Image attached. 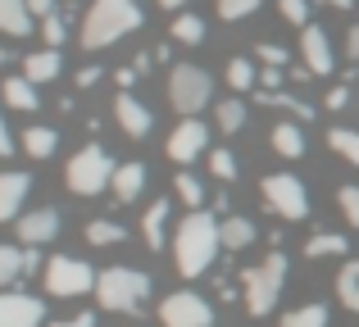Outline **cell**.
<instances>
[{"mask_svg": "<svg viewBox=\"0 0 359 327\" xmlns=\"http://www.w3.org/2000/svg\"><path fill=\"white\" fill-rule=\"evenodd\" d=\"M223 237H219V218L205 209H191L182 223H177V237H173V259H177V273L182 277H205L219 255Z\"/></svg>", "mask_w": 359, "mask_h": 327, "instance_id": "1", "label": "cell"}, {"mask_svg": "<svg viewBox=\"0 0 359 327\" xmlns=\"http://www.w3.org/2000/svg\"><path fill=\"white\" fill-rule=\"evenodd\" d=\"M137 27H141L137 0H91L87 18H82V36H78V41L87 46V50H105V46H114L118 36L137 32Z\"/></svg>", "mask_w": 359, "mask_h": 327, "instance_id": "2", "label": "cell"}, {"mask_svg": "<svg viewBox=\"0 0 359 327\" xmlns=\"http://www.w3.org/2000/svg\"><path fill=\"white\" fill-rule=\"evenodd\" d=\"M282 282H287V255H282V250L264 255V264L245 268V277H241L245 314H255V319L273 314V305H278V295H282Z\"/></svg>", "mask_w": 359, "mask_h": 327, "instance_id": "3", "label": "cell"}, {"mask_svg": "<svg viewBox=\"0 0 359 327\" xmlns=\"http://www.w3.org/2000/svg\"><path fill=\"white\" fill-rule=\"evenodd\" d=\"M146 291H150V277L137 273V268H105L96 277V300L109 314H137Z\"/></svg>", "mask_w": 359, "mask_h": 327, "instance_id": "4", "label": "cell"}, {"mask_svg": "<svg viewBox=\"0 0 359 327\" xmlns=\"http://www.w3.org/2000/svg\"><path fill=\"white\" fill-rule=\"evenodd\" d=\"M118 168L109 164L105 146H82L78 155L69 160V168H64V182H69L73 195H100L109 182H114Z\"/></svg>", "mask_w": 359, "mask_h": 327, "instance_id": "5", "label": "cell"}, {"mask_svg": "<svg viewBox=\"0 0 359 327\" xmlns=\"http://www.w3.org/2000/svg\"><path fill=\"white\" fill-rule=\"evenodd\" d=\"M210 96H214V82L201 64H177V69L168 73V100H173V109L182 118H196L210 105Z\"/></svg>", "mask_w": 359, "mask_h": 327, "instance_id": "6", "label": "cell"}, {"mask_svg": "<svg viewBox=\"0 0 359 327\" xmlns=\"http://www.w3.org/2000/svg\"><path fill=\"white\" fill-rule=\"evenodd\" d=\"M264 200H269V209L282 223H305L309 218V195H305V182L296 173H269L264 177Z\"/></svg>", "mask_w": 359, "mask_h": 327, "instance_id": "7", "label": "cell"}, {"mask_svg": "<svg viewBox=\"0 0 359 327\" xmlns=\"http://www.w3.org/2000/svg\"><path fill=\"white\" fill-rule=\"evenodd\" d=\"M96 277L100 273H91V264H82L73 255H55L46 264V291L60 295V300H78V295L96 291Z\"/></svg>", "mask_w": 359, "mask_h": 327, "instance_id": "8", "label": "cell"}, {"mask_svg": "<svg viewBox=\"0 0 359 327\" xmlns=\"http://www.w3.org/2000/svg\"><path fill=\"white\" fill-rule=\"evenodd\" d=\"M159 323L164 327H214V309L196 291H177L159 305Z\"/></svg>", "mask_w": 359, "mask_h": 327, "instance_id": "9", "label": "cell"}, {"mask_svg": "<svg viewBox=\"0 0 359 327\" xmlns=\"http://www.w3.org/2000/svg\"><path fill=\"white\" fill-rule=\"evenodd\" d=\"M205 146H210V127L201 123V118H182V123L168 132V160L173 164H191V160H201L205 155Z\"/></svg>", "mask_w": 359, "mask_h": 327, "instance_id": "10", "label": "cell"}, {"mask_svg": "<svg viewBox=\"0 0 359 327\" xmlns=\"http://www.w3.org/2000/svg\"><path fill=\"white\" fill-rule=\"evenodd\" d=\"M46 305L23 291H0V327H41Z\"/></svg>", "mask_w": 359, "mask_h": 327, "instance_id": "11", "label": "cell"}, {"mask_svg": "<svg viewBox=\"0 0 359 327\" xmlns=\"http://www.w3.org/2000/svg\"><path fill=\"white\" fill-rule=\"evenodd\" d=\"M14 228H18V241H23V246H46V241L60 237V209L41 204V209L23 214V218H18Z\"/></svg>", "mask_w": 359, "mask_h": 327, "instance_id": "12", "label": "cell"}, {"mask_svg": "<svg viewBox=\"0 0 359 327\" xmlns=\"http://www.w3.org/2000/svg\"><path fill=\"white\" fill-rule=\"evenodd\" d=\"M27 191H32V177L27 173H0V223H18L23 218V200H27Z\"/></svg>", "mask_w": 359, "mask_h": 327, "instance_id": "13", "label": "cell"}, {"mask_svg": "<svg viewBox=\"0 0 359 327\" xmlns=\"http://www.w3.org/2000/svg\"><path fill=\"white\" fill-rule=\"evenodd\" d=\"M300 55H305V64H309V73H332V41H327V32L323 27H300Z\"/></svg>", "mask_w": 359, "mask_h": 327, "instance_id": "14", "label": "cell"}, {"mask_svg": "<svg viewBox=\"0 0 359 327\" xmlns=\"http://www.w3.org/2000/svg\"><path fill=\"white\" fill-rule=\"evenodd\" d=\"M114 118H118V127H123L128 137H146L150 127H155L150 109L141 105V100L132 96V91H118V96H114Z\"/></svg>", "mask_w": 359, "mask_h": 327, "instance_id": "15", "label": "cell"}, {"mask_svg": "<svg viewBox=\"0 0 359 327\" xmlns=\"http://www.w3.org/2000/svg\"><path fill=\"white\" fill-rule=\"evenodd\" d=\"M0 100H5V109L32 114L36 109V82H27L23 73H14V78H5V87H0Z\"/></svg>", "mask_w": 359, "mask_h": 327, "instance_id": "16", "label": "cell"}, {"mask_svg": "<svg viewBox=\"0 0 359 327\" xmlns=\"http://www.w3.org/2000/svg\"><path fill=\"white\" fill-rule=\"evenodd\" d=\"M114 200L118 204H132L141 195V186H146V164H118V173H114Z\"/></svg>", "mask_w": 359, "mask_h": 327, "instance_id": "17", "label": "cell"}, {"mask_svg": "<svg viewBox=\"0 0 359 327\" xmlns=\"http://www.w3.org/2000/svg\"><path fill=\"white\" fill-rule=\"evenodd\" d=\"M0 32L5 36L32 32V9H27V0H0Z\"/></svg>", "mask_w": 359, "mask_h": 327, "instance_id": "18", "label": "cell"}, {"mask_svg": "<svg viewBox=\"0 0 359 327\" xmlns=\"http://www.w3.org/2000/svg\"><path fill=\"white\" fill-rule=\"evenodd\" d=\"M55 73H60V50H32V55H23V78L27 82H50Z\"/></svg>", "mask_w": 359, "mask_h": 327, "instance_id": "19", "label": "cell"}, {"mask_svg": "<svg viewBox=\"0 0 359 327\" xmlns=\"http://www.w3.org/2000/svg\"><path fill=\"white\" fill-rule=\"evenodd\" d=\"M273 151H278L282 160H300V155H305V132H300L296 123H278L273 127Z\"/></svg>", "mask_w": 359, "mask_h": 327, "instance_id": "20", "label": "cell"}, {"mask_svg": "<svg viewBox=\"0 0 359 327\" xmlns=\"http://www.w3.org/2000/svg\"><path fill=\"white\" fill-rule=\"evenodd\" d=\"M219 237H223V246H228V250H245L255 241V223L241 218V214H232V218L219 223Z\"/></svg>", "mask_w": 359, "mask_h": 327, "instance_id": "21", "label": "cell"}, {"mask_svg": "<svg viewBox=\"0 0 359 327\" xmlns=\"http://www.w3.org/2000/svg\"><path fill=\"white\" fill-rule=\"evenodd\" d=\"M55 146H60V132H55V127H27L23 132V151L32 155V160H50Z\"/></svg>", "mask_w": 359, "mask_h": 327, "instance_id": "22", "label": "cell"}, {"mask_svg": "<svg viewBox=\"0 0 359 327\" xmlns=\"http://www.w3.org/2000/svg\"><path fill=\"white\" fill-rule=\"evenodd\" d=\"M164 223H168V200H155L146 209V218H141V237L150 241V250L164 246Z\"/></svg>", "mask_w": 359, "mask_h": 327, "instance_id": "23", "label": "cell"}, {"mask_svg": "<svg viewBox=\"0 0 359 327\" xmlns=\"http://www.w3.org/2000/svg\"><path fill=\"white\" fill-rule=\"evenodd\" d=\"M18 277H27L23 273V246H5L0 241V291H9Z\"/></svg>", "mask_w": 359, "mask_h": 327, "instance_id": "24", "label": "cell"}, {"mask_svg": "<svg viewBox=\"0 0 359 327\" xmlns=\"http://www.w3.org/2000/svg\"><path fill=\"white\" fill-rule=\"evenodd\" d=\"M346 250H351V241H346L341 232H318V237H309L305 255L309 259H327V255H346Z\"/></svg>", "mask_w": 359, "mask_h": 327, "instance_id": "25", "label": "cell"}, {"mask_svg": "<svg viewBox=\"0 0 359 327\" xmlns=\"http://www.w3.org/2000/svg\"><path fill=\"white\" fill-rule=\"evenodd\" d=\"M123 223H114V218H91L87 223V241L91 246H123Z\"/></svg>", "mask_w": 359, "mask_h": 327, "instance_id": "26", "label": "cell"}, {"mask_svg": "<svg viewBox=\"0 0 359 327\" xmlns=\"http://www.w3.org/2000/svg\"><path fill=\"white\" fill-rule=\"evenodd\" d=\"M327 146H332L346 164L359 168V132H355V127H332V132H327Z\"/></svg>", "mask_w": 359, "mask_h": 327, "instance_id": "27", "label": "cell"}, {"mask_svg": "<svg viewBox=\"0 0 359 327\" xmlns=\"http://www.w3.org/2000/svg\"><path fill=\"white\" fill-rule=\"evenodd\" d=\"M173 191H177V200H182L187 209H201V204H205V186H201V177L187 173V168L173 177Z\"/></svg>", "mask_w": 359, "mask_h": 327, "instance_id": "28", "label": "cell"}, {"mask_svg": "<svg viewBox=\"0 0 359 327\" xmlns=\"http://www.w3.org/2000/svg\"><path fill=\"white\" fill-rule=\"evenodd\" d=\"M173 41H177V46H201V41H205V18L177 14V18H173Z\"/></svg>", "mask_w": 359, "mask_h": 327, "instance_id": "29", "label": "cell"}, {"mask_svg": "<svg viewBox=\"0 0 359 327\" xmlns=\"http://www.w3.org/2000/svg\"><path fill=\"white\" fill-rule=\"evenodd\" d=\"M278 327H327V309L323 305H300V309L282 314Z\"/></svg>", "mask_w": 359, "mask_h": 327, "instance_id": "30", "label": "cell"}, {"mask_svg": "<svg viewBox=\"0 0 359 327\" xmlns=\"http://www.w3.org/2000/svg\"><path fill=\"white\" fill-rule=\"evenodd\" d=\"M223 78H228V87H232V91H250V87H259V78H255V64H250V60H228Z\"/></svg>", "mask_w": 359, "mask_h": 327, "instance_id": "31", "label": "cell"}, {"mask_svg": "<svg viewBox=\"0 0 359 327\" xmlns=\"http://www.w3.org/2000/svg\"><path fill=\"white\" fill-rule=\"evenodd\" d=\"M241 127H245V105H241V100H223V105H219V132H241Z\"/></svg>", "mask_w": 359, "mask_h": 327, "instance_id": "32", "label": "cell"}, {"mask_svg": "<svg viewBox=\"0 0 359 327\" xmlns=\"http://www.w3.org/2000/svg\"><path fill=\"white\" fill-rule=\"evenodd\" d=\"M264 0H219V18L223 23H237V18H245V14H255Z\"/></svg>", "mask_w": 359, "mask_h": 327, "instance_id": "33", "label": "cell"}, {"mask_svg": "<svg viewBox=\"0 0 359 327\" xmlns=\"http://www.w3.org/2000/svg\"><path fill=\"white\" fill-rule=\"evenodd\" d=\"M337 204H341L346 223H351V228H359V186H355V182H351V186H341V191H337Z\"/></svg>", "mask_w": 359, "mask_h": 327, "instance_id": "34", "label": "cell"}, {"mask_svg": "<svg viewBox=\"0 0 359 327\" xmlns=\"http://www.w3.org/2000/svg\"><path fill=\"white\" fill-rule=\"evenodd\" d=\"M210 168H214V177H223V182H232V177H237V160H232V151H228V146L210 155Z\"/></svg>", "mask_w": 359, "mask_h": 327, "instance_id": "35", "label": "cell"}, {"mask_svg": "<svg viewBox=\"0 0 359 327\" xmlns=\"http://www.w3.org/2000/svg\"><path fill=\"white\" fill-rule=\"evenodd\" d=\"M355 291H359V259H351V264L337 273V295L346 300V295H355Z\"/></svg>", "mask_w": 359, "mask_h": 327, "instance_id": "36", "label": "cell"}, {"mask_svg": "<svg viewBox=\"0 0 359 327\" xmlns=\"http://www.w3.org/2000/svg\"><path fill=\"white\" fill-rule=\"evenodd\" d=\"M282 5V18L296 27H309V0H278Z\"/></svg>", "mask_w": 359, "mask_h": 327, "instance_id": "37", "label": "cell"}, {"mask_svg": "<svg viewBox=\"0 0 359 327\" xmlns=\"http://www.w3.org/2000/svg\"><path fill=\"white\" fill-rule=\"evenodd\" d=\"M41 36H46V46H50V50H60V46H64V18L60 14H46L41 18Z\"/></svg>", "mask_w": 359, "mask_h": 327, "instance_id": "38", "label": "cell"}, {"mask_svg": "<svg viewBox=\"0 0 359 327\" xmlns=\"http://www.w3.org/2000/svg\"><path fill=\"white\" fill-rule=\"evenodd\" d=\"M259 64H264V69H287V50L273 46V41H264L259 46Z\"/></svg>", "mask_w": 359, "mask_h": 327, "instance_id": "39", "label": "cell"}, {"mask_svg": "<svg viewBox=\"0 0 359 327\" xmlns=\"http://www.w3.org/2000/svg\"><path fill=\"white\" fill-rule=\"evenodd\" d=\"M282 78H287L282 69H264L259 73V91H282Z\"/></svg>", "mask_w": 359, "mask_h": 327, "instance_id": "40", "label": "cell"}, {"mask_svg": "<svg viewBox=\"0 0 359 327\" xmlns=\"http://www.w3.org/2000/svg\"><path fill=\"white\" fill-rule=\"evenodd\" d=\"M100 73H105V69H96V64H87V69H78V91L96 87V82H100Z\"/></svg>", "mask_w": 359, "mask_h": 327, "instance_id": "41", "label": "cell"}, {"mask_svg": "<svg viewBox=\"0 0 359 327\" xmlns=\"http://www.w3.org/2000/svg\"><path fill=\"white\" fill-rule=\"evenodd\" d=\"M36 268H41V250H36V246H23V273L32 277Z\"/></svg>", "mask_w": 359, "mask_h": 327, "instance_id": "42", "label": "cell"}, {"mask_svg": "<svg viewBox=\"0 0 359 327\" xmlns=\"http://www.w3.org/2000/svg\"><path fill=\"white\" fill-rule=\"evenodd\" d=\"M137 78H141V69H137V64H128V69H118V73H114V82H118L123 91H132V82H137Z\"/></svg>", "mask_w": 359, "mask_h": 327, "instance_id": "43", "label": "cell"}, {"mask_svg": "<svg viewBox=\"0 0 359 327\" xmlns=\"http://www.w3.org/2000/svg\"><path fill=\"white\" fill-rule=\"evenodd\" d=\"M50 327H96V314H78V319H60Z\"/></svg>", "mask_w": 359, "mask_h": 327, "instance_id": "44", "label": "cell"}, {"mask_svg": "<svg viewBox=\"0 0 359 327\" xmlns=\"http://www.w3.org/2000/svg\"><path fill=\"white\" fill-rule=\"evenodd\" d=\"M346 100H351V91H346V87H332V91H327V109H346Z\"/></svg>", "mask_w": 359, "mask_h": 327, "instance_id": "45", "label": "cell"}, {"mask_svg": "<svg viewBox=\"0 0 359 327\" xmlns=\"http://www.w3.org/2000/svg\"><path fill=\"white\" fill-rule=\"evenodd\" d=\"M27 9H32V18H46L55 14V0H27Z\"/></svg>", "mask_w": 359, "mask_h": 327, "instance_id": "46", "label": "cell"}, {"mask_svg": "<svg viewBox=\"0 0 359 327\" xmlns=\"http://www.w3.org/2000/svg\"><path fill=\"white\" fill-rule=\"evenodd\" d=\"M18 146H14V137H9V127H5V118H0V155H14Z\"/></svg>", "mask_w": 359, "mask_h": 327, "instance_id": "47", "label": "cell"}, {"mask_svg": "<svg viewBox=\"0 0 359 327\" xmlns=\"http://www.w3.org/2000/svg\"><path fill=\"white\" fill-rule=\"evenodd\" d=\"M346 50H351V60H359V23L351 27V41H346Z\"/></svg>", "mask_w": 359, "mask_h": 327, "instance_id": "48", "label": "cell"}, {"mask_svg": "<svg viewBox=\"0 0 359 327\" xmlns=\"http://www.w3.org/2000/svg\"><path fill=\"white\" fill-rule=\"evenodd\" d=\"M159 5H164V9H173V14H177V9H187L191 0H159Z\"/></svg>", "mask_w": 359, "mask_h": 327, "instance_id": "49", "label": "cell"}, {"mask_svg": "<svg viewBox=\"0 0 359 327\" xmlns=\"http://www.w3.org/2000/svg\"><path fill=\"white\" fill-rule=\"evenodd\" d=\"M341 305H346V309H355V314H359V291H355V295H346Z\"/></svg>", "mask_w": 359, "mask_h": 327, "instance_id": "50", "label": "cell"}, {"mask_svg": "<svg viewBox=\"0 0 359 327\" xmlns=\"http://www.w3.org/2000/svg\"><path fill=\"white\" fill-rule=\"evenodd\" d=\"M327 5H337V9H351V5H355V0H327Z\"/></svg>", "mask_w": 359, "mask_h": 327, "instance_id": "51", "label": "cell"}, {"mask_svg": "<svg viewBox=\"0 0 359 327\" xmlns=\"http://www.w3.org/2000/svg\"><path fill=\"white\" fill-rule=\"evenodd\" d=\"M0 64H9V50H0Z\"/></svg>", "mask_w": 359, "mask_h": 327, "instance_id": "52", "label": "cell"}]
</instances>
